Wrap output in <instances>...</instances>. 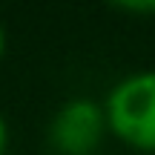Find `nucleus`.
I'll use <instances>...</instances> for the list:
<instances>
[{
	"label": "nucleus",
	"mask_w": 155,
	"mask_h": 155,
	"mask_svg": "<svg viewBox=\"0 0 155 155\" xmlns=\"http://www.w3.org/2000/svg\"><path fill=\"white\" fill-rule=\"evenodd\" d=\"M106 127L141 152H155V69H141L115 83L104 101Z\"/></svg>",
	"instance_id": "obj_1"
},
{
	"label": "nucleus",
	"mask_w": 155,
	"mask_h": 155,
	"mask_svg": "<svg viewBox=\"0 0 155 155\" xmlns=\"http://www.w3.org/2000/svg\"><path fill=\"white\" fill-rule=\"evenodd\" d=\"M6 150H9V124L0 112V155H6Z\"/></svg>",
	"instance_id": "obj_3"
},
{
	"label": "nucleus",
	"mask_w": 155,
	"mask_h": 155,
	"mask_svg": "<svg viewBox=\"0 0 155 155\" xmlns=\"http://www.w3.org/2000/svg\"><path fill=\"white\" fill-rule=\"evenodd\" d=\"M121 9H129V12H155V3H124Z\"/></svg>",
	"instance_id": "obj_4"
},
{
	"label": "nucleus",
	"mask_w": 155,
	"mask_h": 155,
	"mask_svg": "<svg viewBox=\"0 0 155 155\" xmlns=\"http://www.w3.org/2000/svg\"><path fill=\"white\" fill-rule=\"evenodd\" d=\"M3 52H6V29L0 23V58H3Z\"/></svg>",
	"instance_id": "obj_5"
},
{
	"label": "nucleus",
	"mask_w": 155,
	"mask_h": 155,
	"mask_svg": "<svg viewBox=\"0 0 155 155\" xmlns=\"http://www.w3.org/2000/svg\"><path fill=\"white\" fill-rule=\"evenodd\" d=\"M106 129L104 104L92 98H72L52 115L49 144L61 155H95Z\"/></svg>",
	"instance_id": "obj_2"
}]
</instances>
